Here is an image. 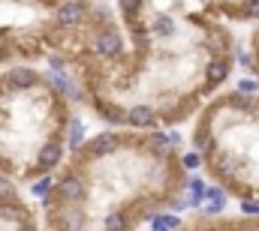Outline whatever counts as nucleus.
I'll return each instance as SVG.
<instances>
[{"label":"nucleus","mask_w":259,"mask_h":231,"mask_svg":"<svg viewBox=\"0 0 259 231\" xmlns=\"http://www.w3.org/2000/svg\"><path fill=\"white\" fill-rule=\"evenodd\" d=\"M49 189H52V183H49V180H39V183H33V192H36V195H46Z\"/></svg>","instance_id":"nucleus-23"},{"label":"nucleus","mask_w":259,"mask_h":231,"mask_svg":"<svg viewBox=\"0 0 259 231\" xmlns=\"http://www.w3.org/2000/svg\"><path fill=\"white\" fill-rule=\"evenodd\" d=\"M211 48H220V51L229 48V36H223V30H217V27L211 30Z\"/></svg>","instance_id":"nucleus-15"},{"label":"nucleus","mask_w":259,"mask_h":231,"mask_svg":"<svg viewBox=\"0 0 259 231\" xmlns=\"http://www.w3.org/2000/svg\"><path fill=\"white\" fill-rule=\"evenodd\" d=\"M151 225H154V228H178L181 222H178V216L163 213V216H154V219H151Z\"/></svg>","instance_id":"nucleus-13"},{"label":"nucleus","mask_w":259,"mask_h":231,"mask_svg":"<svg viewBox=\"0 0 259 231\" xmlns=\"http://www.w3.org/2000/svg\"><path fill=\"white\" fill-rule=\"evenodd\" d=\"M205 195L211 198V207H208V213H217V210L226 204V195H223L220 189H205Z\"/></svg>","instance_id":"nucleus-12"},{"label":"nucleus","mask_w":259,"mask_h":231,"mask_svg":"<svg viewBox=\"0 0 259 231\" xmlns=\"http://www.w3.org/2000/svg\"><path fill=\"white\" fill-rule=\"evenodd\" d=\"M12 198H15V189H12V183L0 177V204H6V201H12Z\"/></svg>","instance_id":"nucleus-16"},{"label":"nucleus","mask_w":259,"mask_h":231,"mask_svg":"<svg viewBox=\"0 0 259 231\" xmlns=\"http://www.w3.org/2000/svg\"><path fill=\"white\" fill-rule=\"evenodd\" d=\"M184 165H187V168H196V165H199V153H190V156H184Z\"/></svg>","instance_id":"nucleus-24"},{"label":"nucleus","mask_w":259,"mask_h":231,"mask_svg":"<svg viewBox=\"0 0 259 231\" xmlns=\"http://www.w3.org/2000/svg\"><path fill=\"white\" fill-rule=\"evenodd\" d=\"M118 147H121V138H118L115 132L97 135V138L91 141V153H94V156H106V153H115Z\"/></svg>","instance_id":"nucleus-7"},{"label":"nucleus","mask_w":259,"mask_h":231,"mask_svg":"<svg viewBox=\"0 0 259 231\" xmlns=\"http://www.w3.org/2000/svg\"><path fill=\"white\" fill-rule=\"evenodd\" d=\"M229 60L226 57H217V60H211L208 63V69H205V84L208 87H217L220 81H226V75H229Z\"/></svg>","instance_id":"nucleus-6"},{"label":"nucleus","mask_w":259,"mask_h":231,"mask_svg":"<svg viewBox=\"0 0 259 231\" xmlns=\"http://www.w3.org/2000/svg\"><path fill=\"white\" fill-rule=\"evenodd\" d=\"M55 189H58V198H61V201H78V198L84 195V186H81V180H78V177H72V174L61 177Z\"/></svg>","instance_id":"nucleus-4"},{"label":"nucleus","mask_w":259,"mask_h":231,"mask_svg":"<svg viewBox=\"0 0 259 231\" xmlns=\"http://www.w3.org/2000/svg\"><path fill=\"white\" fill-rule=\"evenodd\" d=\"M103 225H106V228H124V225H127V222H124V219H121V216H118V213H109V216H106V219H103Z\"/></svg>","instance_id":"nucleus-17"},{"label":"nucleus","mask_w":259,"mask_h":231,"mask_svg":"<svg viewBox=\"0 0 259 231\" xmlns=\"http://www.w3.org/2000/svg\"><path fill=\"white\" fill-rule=\"evenodd\" d=\"M139 9H142V0H121V12H124L127 21H133L139 15Z\"/></svg>","instance_id":"nucleus-14"},{"label":"nucleus","mask_w":259,"mask_h":231,"mask_svg":"<svg viewBox=\"0 0 259 231\" xmlns=\"http://www.w3.org/2000/svg\"><path fill=\"white\" fill-rule=\"evenodd\" d=\"M238 90H241V93H247V90L253 93V90H256V81H253V78H244V81L238 84Z\"/></svg>","instance_id":"nucleus-22"},{"label":"nucleus","mask_w":259,"mask_h":231,"mask_svg":"<svg viewBox=\"0 0 259 231\" xmlns=\"http://www.w3.org/2000/svg\"><path fill=\"white\" fill-rule=\"evenodd\" d=\"M232 102H235L238 108H250V99H247V96H244L241 90H238V93H232Z\"/></svg>","instance_id":"nucleus-19"},{"label":"nucleus","mask_w":259,"mask_h":231,"mask_svg":"<svg viewBox=\"0 0 259 231\" xmlns=\"http://www.w3.org/2000/svg\"><path fill=\"white\" fill-rule=\"evenodd\" d=\"M148 144H151V150H157V153H169V138L166 135H160V132H154L151 138H148Z\"/></svg>","instance_id":"nucleus-11"},{"label":"nucleus","mask_w":259,"mask_h":231,"mask_svg":"<svg viewBox=\"0 0 259 231\" xmlns=\"http://www.w3.org/2000/svg\"><path fill=\"white\" fill-rule=\"evenodd\" d=\"M244 12H247L250 18H259V0H247V3H244Z\"/></svg>","instance_id":"nucleus-20"},{"label":"nucleus","mask_w":259,"mask_h":231,"mask_svg":"<svg viewBox=\"0 0 259 231\" xmlns=\"http://www.w3.org/2000/svg\"><path fill=\"white\" fill-rule=\"evenodd\" d=\"M84 15H88V3H84V0H66L61 6H55V21H58L61 27H75V24H81Z\"/></svg>","instance_id":"nucleus-1"},{"label":"nucleus","mask_w":259,"mask_h":231,"mask_svg":"<svg viewBox=\"0 0 259 231\" xmlns=\"http://www.w3.org/2000/svg\"><path fill=\"white\" fill-rule=\"evenodd\" d=\"M9 87H15V90H24V87H33V81H36V72L30 69V66H15V69H9L6 72V78H3Z\"/></svg>","instance_id":"nucleus-5"},{"label":"nucleus","mask_w":259,"mask_h":231,"mask_svg":"<svg viewBox=\"0 0 259 231\" xmlns=\"http://www.w3.org/2000/svg\"><path fill=\"white\" fill-rule=\"evenodd\" d=\"M151 30H154L157 36H172V33H175V24H172L169 18H157V21L151 24Z\"/></svg>","instance_id":"nucleus-10"},{"label":"nucleus","mask_w":259,"mask_h":231,"mask_svg":"<svg viewBox=\"0 0 259 231\" xmlns=\"http://www.w3.org/2000/svg\"><path fill=\"white\" fill-rule=\"evenodd\" d=\"M241 210H244L247 216H259V204H256V201H244V204H241Z\"/></svg>","instance_id":"nucleus-21"},{"label":"nucleus","mask_w":259,"mask_h":231,"mask_svg":"<svg viewBox=\"0 0 259 231\" xmlns=\"http://www.w3.org/2000/svg\"><path fill=\"white\" fill-rule=\"evenodd\" d=\"M61 156H64V144L61 141H46L42 147H39V156H36V171H52L58 162H61Z\"/></svg>","instance_id":"nucleus-3"},{"label":"nucleus","mask_w":259,"mask_h":231,"mask_svg":"<svg viewBox=\"0 0 259 231\" xmlns=\"http://www.w3.org/2000/svg\"><path fill=\"white\" fill-rule=\"evenodd\" d=\"M81 138H84V129H81V123L75 120V123H72V147H78Z\"/></svg>","instance_id":"nucleus-18"},{"label":"nucleus","mask_w":259,"mask_h":231,"mask_svg":"<svg viewBox=\"0 0 259 231\" xmlns=\"http://www.w3.org/2000/svg\"><path fill=\"white\" fill-rule=\"evenodd\" d=\"M94 48H97V54H100V57H118V54L124 51V39H121V33H118V30L106 27V30L94 39Z\"/></svg>","instance_id":"nucleus-2"},{"label":"nucleus","mask_w":259,"mask_h":231,"mask_svg":"<svg viewBox=\"0 0 259 231\" xmlns=\"http://www.w3.org/2000/svg\"><path fill=\"white\" fill-rule=\"evenodd\" d=\"M97 108H100L103 120H109V123H127L124 108H118V105H112V102H103V99H97Z\"/></svg>","instance_id":"nucleus-9"},{"label":"nucleus","mask_w":259,"mask_h":231,"mask_svg":"<svg viewBox=\"0 0 259 231\" xmlns=\"http://www.w3.org/2000/svg\"><path fill=\"white\" fill-rule=\"evenodd\" d=\"M127 114V123L130 126H139V129H145V126H154V108H148V105H133L130 111H124Z\"/></svg>","instance_id":"nucleus-8"}]
</instances>
